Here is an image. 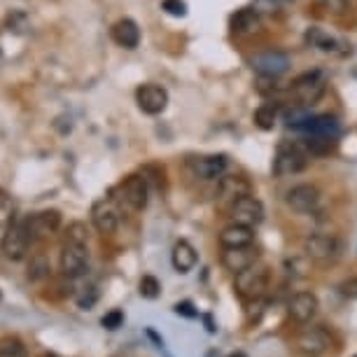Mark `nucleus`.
<instances>
[{
  "instance_id": "nucleus-1",
  "label": "nucleus",
  "mask_w": 357,
  "mask_h": 357,
  "mask_svg": "<svg viewBox=\"0 0 357 357\" xmlns=\"http://www.w3.org/2000/svg\"><path fill=\"white\" fill-rule=\"evenodd\" d=\"M327 91V75L322 70H308L292 82V96L301 107H311L325 96Z\"/></svg>"
},
{
  "instance_id": "nucleus-2",
  "label": "nucleus",
  "mask_w": 357,
  "mask_h": 357,
  "mask_svg": "<svg viewBox=\"0 0 357 357\" xmlns=\"http://www.w3.org/2000/svg\"><path fill=\"white\" fill-rule=\"evenodd\" d=\"M234 289H236V294H238L241 299L259 301L261 296H264L266 289H268V268L252 264L250 268H245V271L236 273Z\"/></svg>"
},
{
  "instance_id": "nucleus-3",
  "label": "nucleus",
  "mask_w": 357,
  "mask_h": 357,
  "mask_svg": "<svg viewBox=\"0 0 357 357\" xmlns=\"http://www.w3.org/2000/svg\"><path fill=\"white\" fill-rule=\"evenodd\" d=\"M308 154L301 143H285L275 150L273 157V175L275 178H287V175L301 173L308 166Z\"/></svg>"
},
{
  "instance_id": "nucleus-4",
  "label": "nucleus",
  "mask_w": 357,
  "mask_h": 357,
  "mask_svg": "<svg viewBox=\"0 0 357 357\" xmlns=\"http://www.w3.org/2000/svg\"><path fill=\"white\" fill-rule=\"evenodd\" d=\"M341 241L332 234H313L304 241V252L308 259H313L315 264L329 266L341 257Z\"/></svg>"
},
{
  "instance_id": "nucleus-5",
  "label": "nucleus",
  "mask_w": 357,
  "mask_h": 357,
  "mask_svg": "<svg viewBox=\"0 0 357 357\" xmlns=\"http://www.w3.org/2000/svg\"><path fill=\"white\" fill-rule=\"evenodd\" d=\"M33 243L29 227H26V220H12L8 231L3 234V241H0V250L12 261H22L29 252V248Z\"/></svg>"
},
{
  "instance_id": "nucleus-6",
  "label": "nucleus",
  "mask_w": 357,
  "mask_h": 357,
  "mask_svg": "<svg viewBox=\"0 0 357 357\" xmlns=\"http://www.w3.org/2000/svg\"><path fill=\"white\" fill-rule=\"evenodd\" d=\"M89 268V248L66 241L61 248V273L66 278H79Z\"/></svg>"
},
{
  "instance_id": "nucleus-7",
  "label": "nucleus",
  "mask_w": 357,
  "mask_h": 357,
  "mask_svg": "<svg viewBox=\"0 0 357 357\" xmlns=\"http://www.w3.org/2000/svg\"><path fill=\"white\" fill-rule=\"evenodd\" d=\"M294 348H296V353L304 357H322L332 348V339H329V334L322 327H311L296 334Z\"/></svg>"
},
{
  "instance_id": "nucleus-8",
  "label": "nucleus",
  "mask_w": 357,
  "mask_h": 357,
  "mask_svg": "<svg viewBox=\"0 0 357 357\" xmlns=\"http://www.w3.org/2000/svg\"><path fill=\"white\" fill-rule=\"evenodd\" d=\"M289 56L285 52L280 50H268V52H259L255 54L250 59V66L257 75H264V77H280L285 75L289 70Z\"/></svg>"
},
{
  "instance_id": "nucleus-9",
  "label": "nucleus",
  "mask_w": 357,
  "mask_h": 357,
  "mask_svg": "<svg viewBox=\"0 0 357 357\" xmlns=\"http://www.w3.org/2000/svg\"><path fill=\"white\" fill-rule=\"evenodd\" d=\"M285 204H287L289 211H294L299 215L315 213L320 206V190L315 185H308V183L296 185L285 194Z\"/></svg>"
},
{
  "instance_id": "nucleus-10",
  "label": "nucleus",
  "mask_w": 357,
  "mask_h": 357,
  "mask_svg": "<svg viewBox=\"0 0 357 357\" xmlns=\"http://www.w3.org/2000/svg\"><path fill=\"white\" fill-rule=\"evenodd\" d=\"M257 259H259V250L252 243L241 248H222V257H220L222 266L234 275L250 268L252 264H257Z\"/></svg>"
},
{
  "instance_id": "nucleus-11",
  "label": "nucleus",
  "mask_w": 357,
  "mask_h": 357,
  "mask_svg": "<svg viewBox=\"0 0 357 357\" xmlns=\"http://www.w3.org/2000/svg\"><path fill=\"white\" fill-rule=\"evenodd\" d=\"M264 204L252 197V194H248V197L234 201L231 204V220L238 222V225H245V227H257L264 222Z\"/></svg>"
},
{
  "instance_id": "nucleus-12",
  "label": "nucleus",
  "mask_w": 357,
  "mask_h": 357,
  "mask_svg": "<svg viewBox=\"0 0 357 357\" xmlns=\"http://www.w3.org/2000/svg\"><path fill=\"white\" fill-rule=\"evenodd\" d=\"M136 103L145 114H161L168 105V91L159 84H140L136 89Z\"/></svg>"
},
{
  "instance_id": "nucleus-13",
  "label": "nucleus",
  "mask_w": 357,
  "mask_h": 357,
  "mask_svg": "<svg viewBox=\"0 0 357 357\" xmlns=\"http://www.w3.org/2000/svg\"><path fill=\"white\" fill-rule=\"evenodd\" d=\"M26 220V227H29V234L33 241L47 238V236L56 234L59 227H61V213L59 211H43L36 215H29Z\"/></svg>"
},
{
  "instance_id": "nucleus-14",
  "label": "nucleus",
  "mask_w": 357,
  "mask_h": 357,
  "mask_svg": "<svg viewBox=\"0 0 357 357\" xmlns=\"http://www.w3.org/2000/svg\"><path fill=\"white\" fill-rule=\"evenodd\" d=\"M122 197L133 211H143L150 201V180L143 175H129L122 185Z\"/></svg>"
},
{
  "instance_id": "nucleus-15",
  "label": "nucleus",
  "mask_w": 357,
  "mask_h": 357,
  "mask_svg": "<svg viewBox=\"0 0 357 357\" xmlns=\"http://www.w3.org/2000/svg\"><path fill=\"white\" fill-rule=\"evenodd\" d=\"M318 308H320L318 296L313 292H296L292 299H289L287 313H289V318L294 322H299V325H308V322L315 318Z\"/></svg>"
},
{
  "instance_id": "nucleus-16",
  "label": "nucleus",
  "mask_w": 357,
  "mask_h": 357,
  "mask_svg": "<svg viewBox=\"0 0 357 357\" xmlns=\"http://www.w3.org/2000/svg\"><path fill=\"white\" fill-rule=\"evenodd\" d=\"M91 222L100 234H112L119 227V213L110 199H100L91 208Z\"/></svg>"
},
{
  "instance_id": "nucleus-17",
  "label": "nucleus",
  "mask_w": 357,
  "mask_h": 357,
  "mask_svg": "<svg viewBox=\"0 0 357 357\" xmlns=\"http://www.w3.org/2000/svg\"><path fill=\"white\" fill-rule=\"evenodd\" d=\"M252 192L250 180L243 178V175H222L218 183V194L220 201H227V204H234V201L248 197Z\"/></svg>"
},
{
  "instance_id": "nucleus-18",
  "label": "nucleus",
  "mask_w": 357,
  "mask_h": 357,
  "mask_svg": "<svg viewBox=\"0 0 357 357\" xmlns=\"http://www.w3.org/2000/svg\"><path fill=\"white\" fill-rule=\"evenodd\" d=\"M227 166H229V159L225 154H208V157H199L192 164L194 175H197L199 180H220L222 175L227 173Z\"/></svg>"
},
{
  "instance_id": "nucleus-19",
  "label": "nucleus",
  "mask_w": 357,
  "mask_h": 357,
  "mask_svg": "<svg viewBox=\"0 0 357 357\" xmlns=\"http://www.w3.org/2000/svg\"><path fill=\"white\" fill-rule=\"evenodd\" d=\"M308 136H322V138H339L341 124L334 114H311V119L304 124V129Z\"/></svg>"
},
{
  "instance_id": "nucleus-20",
  "label": "nucleus",
  "mask_w": 357,
  "mask_h": 357,
  "mask_svg": "<svg viewBox=\"0 0 357 357\" xmlns=\"http://www.w3.org/2000/svg\"><path fill=\"white\" fill-rule=\"evenodd\" d=\"M220 245L222 248H241V245H250L255 243V229L252 227H245V225H238V222H234V225L225 227L218 236Z\"/></svg>"
},
{
  "instance_id": "nucleus-21",
  "label": "nucleus",
  "mask_w": 357,
  "mask_h": 357,
  "mask_svg": "<svg viewBox=\"0 0 357 357\" xmlns=\"http://www.w3.org/2000/svg\"><path fill=\"white\" fill-rule=\"evenodd\" d=\"M112 40L124 50H136L140 45V29L133 19L124 17L112 26Z\"/></svg>"
},
{
  "instance_id": "nucleus-22",
  "label": "nucleus",
  "mask_w": 357,
  "mask_h": 357,
  "mask_svg": "<svg viewBox=\"0 0 357 357\" xmlns=\"http://www.w3.org/2000/svg\"><path fill=\"white\" fill-rule=\"evenodd\" d=\"M197 261H199V255L192 248V243H187V241H178V243L173 245L171 264H173V268L178 273H190V271H194Z\"/></svg>"
},
{
  "instance_id": "nucleus-23",
  "label": "nucleus",
  "mask_w": 357,
  "mask_h": 357,
  "mask_svg": "<svg viewBox=\"0 0 357 357\" xmlns=\"http://www.w3.org/2000/svg\"><path fill=\"white\" fill-rule=\"evenodd\" d=\"M231 29L236 36H255V33H259V29H261L259 15L252 8L238 10L231 17Z\"/></svg>"
},
{
  "instance_id": "nucleus-24",
  "label": "nucleus",
  "mask_w": 357,
  "mask_h": 357,
  "mask_svg": "<svg viewBox=\"0 0 357 357\" xmlns=\"http://www.w3.org/2000/svg\"><path fill=\"white\" fill-rule=\"evenodd\" d=\"M306 40H308V45L315 47V50H320V52H325V54H339L341 50V43L336 40L334 36H329V33H325L322 29H311L306 33Z\"/></svg>"
},
{
  "instance_id": "nucleus-25",
  "label": "nucleus",
  "mask_w": 357,
  "mask_h": 357,
  "mask_svg": "<svg viewBox=\"0 0 357 357\" xmlns=\"http://www.w3.org/2000/svg\"><path fill=\"white\" fill-rule=\"evenodd\" d=\"M275 122H278V110H275V105H261L255 110V124H257L261 131H271Z\"/></svg>"
},
{
  "instance_id": "nucleus-26",
  "label": "nucleus",
  "mask_w": 357,
  "mask_h": 357,
  "mask_svg": "<svg viewBox=\"0 0 357 357\" xmlns=\"http://www.w3.org/2000/svg\"><path fill=\"white\" fill-rule=\"evenodd\" d=\"M138 292L143 299L152 301L161 294V282L154 278V275H143V278H140V285H138Z\"/></svg>"
},
{
  "instance_id": "nucleus-27",
  "label": "nucleus",
  "mask_w": 357,
  "mask_h": 357,
  "mask_svg": "<svg viewBox=\"0 0 357 357\" xmlns=\"http://www.w3.org/2000/svg\"><path fill=\"white\" fill-rule=\"evenodd\" d=\"M0 357H29V353L19 339H5L0 341Z\"/></svg>"
},
{
  "instance_id": "nucleus-28",
  "label": "nucleus",
  "mask_w": 357,
  "mask_h": 357,
  "mask_svg": "<svg viewBox=\"0 0 357 357\" xmlns=\"http://www.w3.org/2000/svg\"><path fill=\"white\" fill-rule=\"evenodd\" d=\"M66 241H73V243H84L86 245V241H89V229H86L84 222H73V225H68Z\"/></svg>"
},
{
  "instance_id": "nucleus-29",
  "label": "nucleus",
  "mask_w": 357,
  "mask_h": 357,
  "mask_svg": "<svg viewBox=\"0 0 357 357\" xmlns=\"http://www.w3.org/2000/svg\"><path fill=\"white\" fill-rule=\"evenodd\" d=\"M96 301H98V289L93 287V285L82 287V292L77 294V306L82 308V311H91Z\"/></svg>"
},
{
  "instance_id": "nucleus-30",
  "label": "nucleus",
  "mask_w": 357,
  "mask_h": 357,
  "mask_svg": "<svg viewBox=\"0 0 357 357\" xmlns=\"http://www.w3.org/2000/svg\"><path fill=\"white\" fill-rule=\"evenodd\" d=\"M282 3L285 0H255L252 3V10L257 12V15L261 17V15H278L280 12V8H282Z\"/></svg>"
},
{
  "instance_id": "nucleus-31",
  "label": "nucleus",
  "mask_w": 357,
  "mask_h": 357,
  "mask_svg": "<svg viewBox=\"0 0 357 357\" xmlns=\"http://www.w3.org/2000/svg\"><path fill=\"white\" fill-rule=\"evenodd\" d=\"M50 261H47L45 257H38L36 261L31 264V268H29V278L31 280H43V278H47L50 275Z\"/></svg>"
},
{
  "instance_id": "nucleus-32",
  "label": "nucleus",
  "mask_w": 357,
  "mask_h": 357,
  "mask_svg": "<svg viewBox=\"0 0 357 357\" xmlns=\"http://www.w3.org/2000/svg\"><path fill=\"white\" fill-rule=\"evenodd\" d=\"M100 325L105 329H110V332H114V329H119L124 325V313L119 311V308H112L110 313H105L103 318H100Z\"/></svg>"
},
{
  "instance_id": "nucleus-33",
  "label": "nucleus",
  "mask_w": 357,
  "mask_h": 357,
  "mask_svg": "<svg viewBox=\"0 0 357 357\" xmlns=\"http://www.w3.org/2000/svg\"><path fill=\"white\" fill-rule=\"evenodd\" d=\"M161 10L168 12L171 17H185L187 15V3L185 0H164Z\"/></svg>"
},
{
  "instance_id": "nucleus-34",
  "label": "nucleus",
  "mask_w": 357,
  "mask_h": 357,
  "mask_svg": "<svg viewBox=\"0 0 357 357\" xmlns=\"http://www.w3.org/2000/svg\"><path fill=\"white\" fill-rule=\"evenodd\" d=\"M10 213H12V201H10L8 194L0 190V222L8 220V218H10Z\"/></svg>"
},
{
  "instance_id": "nucleus-35",
  "label": "nucleus",
  "mask_w": 357,
  "mask_h": 357,
  "mask_svg": "<svg viewBox=\"0 0 357 357\" xmlns=\"http://www.w3.org/2000/svg\"><path fill=\"white\" fill-rule=\"evenodd\" d=\"M325 5H327V10L332 12V15H343V12L348 10L350 0H325Z\"/></svg>"
},
{
  "instance_id": "nucleus-36",
  "label": "nucleus",
  "mask_w": 357,
  "mask_h": 357,
  "mask_svg": "<svg viewBox=\"0 0 357 357\" xmlns=\"http://www.w3.org/2000/svg\"><path fill=\"white\" fill-rule=\"evenodd\" d=\"M175 313L178 315H185V318H197V311H194V306L190 301H183V304H175Z\"/></svg>"
},
{
  "instance_id": "nucleus-37",
  "label": "nucleus",
  "mask_w": 357,
  "mask_h": 357,
  "mask_svg": "<svg viewBox=\"0 0 357 357\" xmlns=\"http://www.w3.org/2000/svg\"><path fill=\"white\" fill-rule=\"evenodd\" d=\"M341 289H343V294H346L348 299H355L357 301V275H355V278H350V280L343 282Z\"/></svg>"
},
{
  "instance_id": "nucleus-38",
  "label": "nucleus",
  "mask_w": 357,
  "mask_h": 357,
  "mask_svg": "<svg viewBox=\"0 0 357 357\" xmlns=\"http://www.w3.org/2000/svg\"><path fill=\"white\" fill-rule=\"evenodd\" d=\"M147 336H150V339H152L154 343H157V348H159V350L164 348V341L159 339V336H157V332H154V329H147Z\"/></svg>"
},
{
  "instance_id": "nucleus-39",
  "label": "nucleus",
  "mask_w": 357,
  "mask_h": 357,
  "mask_svg": "<svg viewBox=\"0 0 357 357\" xmlns=\"http://www.w3.org/2000/svg\"><path fill=\"white\" fill-rule=\"evenodd\" d=\"M229 357H248V355L243 353V350H236V353H231V355H229Z\"/></svg>"
},
{
  "instance_id": "nucleus-40",
  "label": "nucleus",
  "mask_w": 357,
  "mask_h": 357,
  "mask_svg": "<svg viewBox=\"0 0 357 357\" xmlns=\"http://www.w3.org/2000/svg\"><path fill=\"white\" fill-rule=\"evenodd\" d=\"M0 296H3V292H0Z\"/></svg>"
}]
</instances>
